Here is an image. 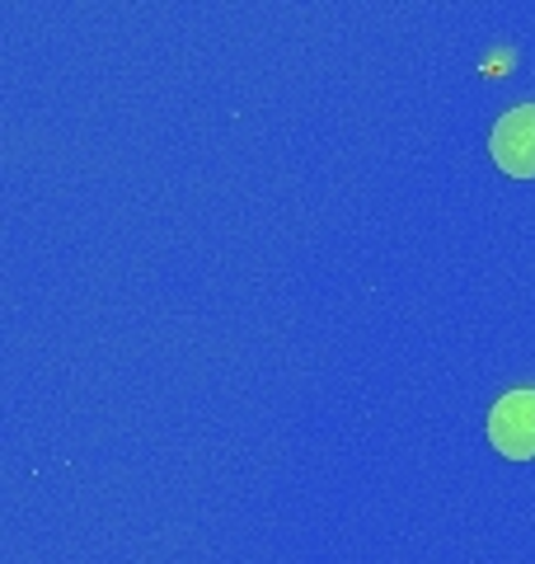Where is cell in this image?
Returning a JSON list of instances; mask_svg holds the SVG:
<instances>
[{"mask_svg": "<svg viewBox=\"0 0 535 564\" xmlns=\"http://www.w3.org/2000/svg\"><path fill=\"white\" fill-rule=\"evenodd\" d=\"M489 151L503 174L512 180H531L535 174V104H522V109H512L498 118V128L489 137Z\"/></svg>", "mask_w": 535, "mask_h": 564, "instance_id": "1", "label": "cell"}, {"mask_svg": "<svg viewBox=\"0 0 535 564\" xmlns=\"http://www.w3.org/2000/svg\"><path fill=\"white\" fill-rule=\"evenodd\" d=\"M489 437L493 447L512 456V462H526L535 456V391H512L493 404L489 414Z\"/></svg>", "mask_w": 535, "mask_h": 564, "instance_id": "2", "label": "cell"}]
</instances>
